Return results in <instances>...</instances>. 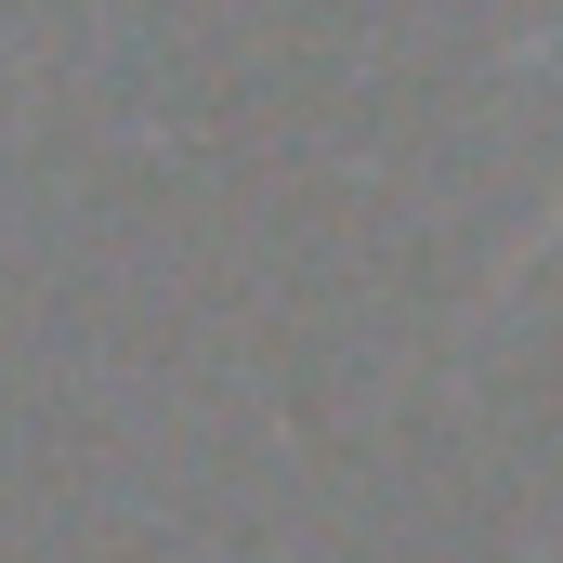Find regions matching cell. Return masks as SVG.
I'll return each mask as SVG.
<instances>
[{
    "label": "cell",
    "instance_id": "6da1fadb",
    "mask_svg": "<svg viewBox=\"0 0 563 563\" xmlns=\"http://www.w3.org/2000/svg\"><path fill=\"white\" fill-rule=\"evenodd\" d=\"M538 250H563V197H551V210H538V236H525V250H511V263H538Z\"/></svg>",
    "mask_w": 563,
    "mask_h": 563
}]
</instances>
